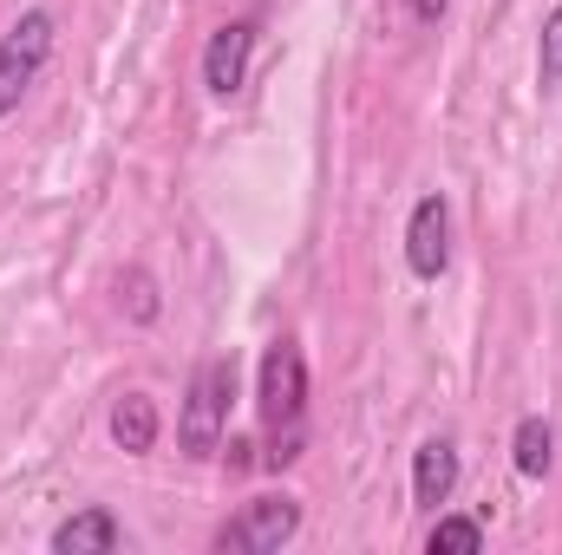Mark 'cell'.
<instances>
[{
    "instance_id": "6da1fadb",
    "label": "cell",
    "mask_w": 562,
    "mask_h": 555,
    "mask_svg": "<svg viewBox=\"0 0 562 555\" xmlns=\"http://www.w3.org/2000/svg\"><path fill=\"white\" fill-rule=\"evenodd\" d=\"M229 406H236V353L203 360L190 373V399H183V418H177L183 457H216V444L229 431Z\"/></svg>"
},
{
    "instance_id": "7a4b0ae2",
    "label": "cell",
    "mask_w": 562,
    "mask_h": 555,
    "mask_svg": "<svg viewBox=\"0 0 562 555\" xmlns=\"http://www.w3.org/2000/svg\"><path fill=\"white\" fill-rule=\"evenodd\" d=\"M46 59H53V13L33 7V13H20L0 33V118L20 112V99L33 92V79L46 72Z\"/></svg>"
},
{
    "instance_id": "3957f363",
    "label": "cell",
    "mask_w": 562,
    "mask_h": 555,
    "mask_svg": "<svg viewBox=\"0 0 562 555\" xmlns=\"http://www.w3.org/2000/svg\"><path fill=\"white\" fill-rule=\"evenodd\" d=\"M301 536V503L288 490H269V497H249L223 530H216V550L223 555H276Z\"/></svg>"
},
{
    "instance_id": "277c9868",
    "label": "cell",
    "mask_w": 562,
    "mask_h": 555,
    "mask_svg": "<svg viewBox=\"0 0 562 555\" xmlns=\"http://www.w3.org/2000/svg\"><path fill=\"white\" fill-rule=\"evenodd\" d=\"M256 406L269 424H301L307 412V360H301V347L294 340H276L269 353H262V373H256Z\"/></svg>"
},
{
    "instance_id": "5b68a950",
    "label": "cell",
    "mask_w": 562,
    "mask_h": 555,
    "mask_svg": "<svg viewBox=\"0 0 562 555\" xmlns=\"http://www.w3.org/2000/svg\"><path fill=\"white\" fill-rule=\"evenodd\" d=\"M406 269L419 281H438L451 269V203L431 190L413 203V216H406Z\"/></svg>"
},
{
    "instance_id": "8992f818",
    "label": "cell",
    "mask_w": 562,
    "mask_h": 555,
    "mask_svg": "<svg viewBox=\"0 0 562 555\" xmlns=\"http://www.w3.org/2000/svg\"><path fill=\"white\" fill-rule=\"evenodd\" d=\"M249 59H256V20L216 26L210 46H203V86H210V99H236L249 86Z\"/></svg>"
},
{
    "instance_id": "52a82bcc",
    "label": "cell",
    "mask_w": 562,
    "mask_h": 555,
    "mask_svg": "<svg viewBox=\"0 0 562 555\" xmlns=\"http://www.w3.org/2000/svg\"><path fill=\"white\" fill-rule=\"evenodd\" d=\"M451 490H458V444L451 438H425L413 451V503L438 510V503H451Z\"/></svg>"
},
{
    "instance_id": "ba28073f",
    "label": "cell",
    "mask_w": 562,
    "mask_h": 555,
    "mask_svg": "<svg viewBox=\"0 0 562 555\" xmlns=\"http://www.w3.org/2000/svg\"><path fill=\"white\" fill-rule=\"evenodd\" d=\"M53 550L59 555H112V550H125V523L92 503V510H79V517H66L53 530Z\"/></svg>"
},
{
    "instance_id": "9c48e42d",
    "label": "cell",
    "mask_w": 562,
    "mask_h": 555,
    "mask_svg": "<svg viewBox=\"0 0 562 555\" xmlns=\"http://www.w3.org/2000/svg\"><path fill=\"white\" fill-rule=\"evenodd\" d=\"M112 444L132 451V457H144V451L157 444V406H150L144 393H125V399L112 406Z\"/></svg>"
},
{
    "instance_id": "30bf717a",
    "label": "cell",
    "mask_w": 562,
    "mask_h": 555,
    "mask_svg": "<svg viewBox=\"0 0 562 555\" xmlns=\"http://www.w3.org/2000/svg\"><path fill=\"white\" fill-rule=\"evenodd\" d=\"M510 457H517L524 477H550V464H557V431H550L543 418H524V424L510 431Z\"/></svg>"
},
{
    "instance_id": "8fae6325",
    "label": "cell",
    "mask_w": 562,
    "mask_h": 555,
    "mask_svg": "<svg viewBox=\"0 0 562 555\" xmlns=\"http://www.w3.org/2000/svg\"><path fill=\"white\" fill-rule=\"evenodd\" d=\"M425 550L431 555H477L484 550V523L477 517H438L425 530Z\"/></svg>"
},
{
    "instance_id": "7c38bea8",
    "label": "cell",
    "mask_w": 562,
    "mask_h": 555,
    "mask_svg": "<svg viewBox=\"0 0 562 555\" xmlns=\"http://www.w3.org/2000/svg\"><path fill=\"white\" fill-rule=\"evenodd\" d=\"M119 307H125V320H138V327H150V320L164 314V294H157L150 269H125V275H119Z\"/></svg>"
},
{
    "instance_id": "4fadbf2b",
    "label": "cell",
    "mask_w": 562,
    "mask_h": 555,
    "mask_svg": "<svg viewBox=\"0 0 562 555\" xmlns=\"http://www.w3.org/2000/svg\"><path fill=\"white\" fill-rule=\"evenodd\" d=\"M537 79H543V92L562 86V0L550 7V20H543V46H537Z\"/></svg>"
},
{
    "instance_id": "5bb4252c",
    "label": "cell",
    "mask_w": 562,
    "mask_h": 555,
    "mask_svg": "<svg viewBox=\"0 0 562 555\" xmlns=\"http://www.w3.org/2000/svg\"><path fill=\"white\" fill-rule=\"evenodd\" d=\"M406 7H413V20H419V26H438V20H445V7H451V0H406Z\"/></svg>"
}]
</instances>
